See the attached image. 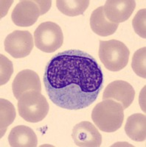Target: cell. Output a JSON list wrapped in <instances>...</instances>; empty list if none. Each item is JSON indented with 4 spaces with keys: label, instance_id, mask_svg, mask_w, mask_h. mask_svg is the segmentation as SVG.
<instances>
[{
    "label": "cell",
    "instance_id": "obj_1",
    "mask_svg": "<svg viewBox=\"0 0 146 147\" xmlns=\"http://www.w3.org/2000/svg\"><path fill=\"white\" fill-rule=\"evenodd\" d=\"M44 84L58 107L81 110L95 102L103 86V74L92 55L69 49L51 58L44 70Z\"/></svg>",
    "mask_w": 146,
    "mask_h": 147
},
{
    "label": "cell",
    "instance_id": "obj_2",
    "mask_svg": "<svg viewBox=\"0 0 146 147\" xmlns=\"http://www.w3.org/2000/svg\"><path fill=\"white\" fill-rule=\"evenodd\" d=\"M124 109L120 103L113 99H104L96 105L92 119L100 130L114 132L121 127L124 120Z\"/></svg>",
    "mask_w": 146,
    "mask_h": 147
},
{
    "label": "cell",
    "instance_id": "obj_3",
    "mask_svg": "<svg viewBox=\"0 0 146 147\" xmlns=\"http://www.w3.org/2000/svg\"><path fill=\"white\" fill-rule=\"evenodd\" d=\"M19 115L30 123H37L47 116L49 104L45 97L37 90L24 93L17 104Z\"/></svg>",
    "mask_w": 146,
    "mask_h": 147
},
{
    "label": "cell",
    "instance_id": "obj_4",
    "mask_svg": "<svg viewBox=\"0 0 146 147\" xmlns=\"http://www.w3.org/2000/svg\"><path fill=\"white\" fill-rule=\"evenodd\" d=\"M100 60L108 70L119 71L127 65L130 51L123 42L117 40H100Z\"/></svg>",
    "mask_w": 146,
    "mask_h": 147
},
{
    "label": "cell",
    "instance_id": "obj_5",
    "mask_svg": "<svg viewBox=\"0 0 146 147\" xmlns=\"http://www.w3.org/2000/svg\"><path fill=\"white\" fill-rule=\"evenodd\" d=\"M51 5V1H20L12 12V21L19 27L32 26L36 22L40 16L44 15L50 9Z\"/></svg>",
    "mask_w": 146,
    "mask_h": 147
},
{
    "label": "cell",
    "instance_id": "obj_6",
    "mask_svg": "<svg viewBox=\"0 0 146 147\" xmlns=\"http://www.w3.org/2000/svg\"><path fill=\"white\" fill-rule=\"evenodd\" d=\"M35 46L39 50L52 53L61 47L64 35L61 28L52 22H43L34 32Z\"/></svg>",
    "mask_w": 146,
    "mask_h": 147
},
{
    "label": "cell",
    "instance_id": "obj_7",
    "mask_svg": "<svg viewBox=\"0 0 146 147\" xmlns=\"http://www.w3.org/2000/svg\"><path fill=\"white\" fill-rule=\"evenodd\" d=\"M5 50L14 58L28 56L33 49V38L29 31L16 30L9 34L5 42Z\"/></svg>",
    "mask_w": 146,
    "mask_h": 147
},
{
    "label": "cell",
    "instance_id": "obj_8",
    "mask_svg": "<svg viewBox=\"0 0 146 147\" xmlns=\"http://www.w3.org/2000/svg\"><path fill=\"white\" fill-rule=\"evenodd\" d=\"M72 137L76 146L81 147H99L102 136L91 122L81 121L72 129Z\"/></svg>",
    "mask_w": 146,
    "mask_h": 147
},
{
    "label": "cell",
    "instance_id": "obj_9",
    "mask_svg": "<svg viewBox=\"0 0 146 147\" xmlns=\"http://www.w3.org/2000/svg\"><path fill=\"white\" fill-rule=\"evenodd\" d=\"M134 97L135 90L132 85L123 80H115L109 83L103 95V99H113L121 103L124 110L132 104Z\"/></svg>",
    "mask_w": 146,
    "mask_h": 147
},
{
    "label": "cell",
    "instance_id": "obj_10",
    "mask_svg": "<svg viewBox=\"0 0 146 147\" xmlns=\"http://www.w3.org/2000/svg\"><path fill=\"white\" fill-rule=\"evenodd\" d=\"M135 7L134 0H108L103 6V12L108 20L119 24L130 18Z\"/></svg>",
    "mask_w": 146,
    "mask_h": 147
},
{
    "label": "cell",
    "instance_id": "obj_11",
    "mask_svg": "<svg viewBox=\"0 0 146 147\" xmlns=\"http://www.w3.org/2000/svg\"><path fill=\"white\" fill-rule=\"evenodd\" d=\"M12 90L16 99L29 90L41 91V84L37 73L30 69L22 70L17 74L12 84Z\"/></svg>",
    "mask_w": 146,
    "mask_h": 147
},
{
    "label": "cell",
    "instance_id": "obj_12",
    "mask_svg": "<svg viewBox=\"0 0 146 147\" xmlns=\"http://www.w3.org/2000/svg\"><path fill=\"white\" fill-rule=\"evenodd\" d=\"M8 141L12 147H35L38 145L37 136L34 131L24 125L16 126L12 129Z\"/></svg>",
    "mask_w": 146,
    "mask_h": 147
},
{
    "label": "cell",
    "instance_id": "obj_13",
    "mask_svg": "<svg viewBox=\"0 0 146 147\" xmlns=\"http://www.w3.org/2000/svg\"><path fill=\"white\" fill-rule=\"evenodd\" d=\"M118 26L119 24L113 23L106 18L103 6L95 9L91 15V29L100 36L106 37L113 35L116 32Z\"/></svg>",
    "mask_w": 146,
    "mask_h": 147
},
{
    "label": "cell",
    "instance_id": "obj_14",
    "mask_svg": "<svg viewBox=\"0 0 146 147\" xmlns=\"http://www.w3.org/2000/svg\"><path fill=\"white\" fill-rule=\"evenodd\" d=\"M125 131L129 138L136 142H142L146 138L145 115L135 113L128 118Z\"/></svg>",
    "mask_w": 146,
    "mask_h": 147
},
{
    "label": "cell",
    "instance_id": "obj_15",
    "mask_svg": "<svg viewBox=\"0 0 146 147\" xmlns=\"http://www.w3.org/2000/svg\"><path fill=\"white\" fill-rule=\"evenodd\" d=\"M88 0H58L56 6L60 12L68 16L81 15L89 5Z\"/></svg>",
    "mask_w": 146,
    "mask_h": 147
},
{
    "label": "cell",
    "instance_id": "obj_16",
    "mask_svg": "<svg viewBox=\"0 0 146 147\" xmlns=\"http://www.w3.org/2000/svg\"><path fill=\"white\" fill-rule=\"evenodd\" d=\"M1 108V138L4 136L7 131L8 126L14 122L16 118V110L13 104L6 99H1L0 101Z\"/></svg>",
    "mask_w": 146,
    "mask_h": 147
},
{
    "label": "cell",
    "instance_id": "obj_17",
    "mask_svg": "<svg viewBox=\"0 0 146 147\" xmlns=\"http://www.w3.org/2000/svg\"><path fill=\"white\" fill-rule=\"evenodd\" d=\"M146 47L139 49L135 52L132 57L131 67L136 75L146 78Z\"/></svg>",
    "mask_w": 146,
    "mask_h": 147
},
{
    "label": "cell",
    "instance_id": "obj_18",
    "mask_svg": "<svg viewBox=\"0 0 146 147\" xmlns=\"http://www.w3.org/2000/svg\"><path fill=\"white\" fill-rule=\"evenodd\" d=\"M146 10L142 9L139 10L133 18L132 25L135 32L141 38H146Z\"/></svg>",
    "mask_w": 146,
    "mask_h": 147
},
{
    "label": "cell",
    "instance_id": "obj_19",
    "mask_svg": "<svg viewBox=\"0 0 146 147\" xmlns=\"http://www.w3.org/2000/svg\"><path fill=\"white\" fill-rule=\"evenodd\" d=\"M1 82L0 85H3L7 83L14 72L13 63L5 55H1Z\"/></svg>",
    "mask_w": 146,
    "mask_h": 147
}]
</instances>
